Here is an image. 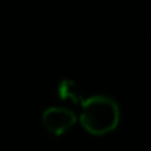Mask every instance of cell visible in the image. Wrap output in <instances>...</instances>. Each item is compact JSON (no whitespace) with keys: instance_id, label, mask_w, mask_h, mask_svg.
<instances>
[{"instance_id":"cell-1","label":"cell","mask_w":151,"mask_h":151,"mask_svg":"<svg viewBox=\"0 0 151 151\" xmlns=\"http://www.w3.org/2000/svg\"><path fill=\"white\" fill-rule=\"evenodd\" d=\"M81 122L93 135H104L113 131L119 122V107L111 99L94 97L84 104Z\"/></svg>"},{"instance_id":"cell-2","label":"cell","mask_w":151,"mask_h":151,"mask_svg":"<svg viewBox=\"0 0 151 151\" xmlns=\"http://www.w3.org/2000/svg\"><path fill=\"white\" fill-rule=\"evenodd\" d=\"M44 126L54 135H62L75 123V116L66 109H49L43 116Z\"/></svg>"}]
</instances>
